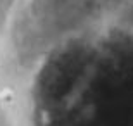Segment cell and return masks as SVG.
<instances>
[{
  "mask_svg": "<svg viewBox=\"0 0 133 126\" xmlns=\"http://www.w3.org/2000/svg\"><path fill=\"white\" fill-rule=\"evenodd\" d=\"M0 126H133V0H0Z\"/></svg>",
  "mask_w": 133,
  "mask_h": 126,
  "instance_id": "1",
  "label": "cell"
}]
</instances>
